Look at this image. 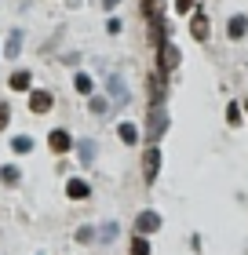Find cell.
<instances>
[{
    "label": "cell",
    "mask_w": 248,
    "mask_h": 255,
    "mask_svg": "<svg viewBox=\"0 0 248 255\" xmlns=\"http://www.w3.org/2000/svg\"><path fill=\"white\" fill-rule=\"evenodd\" d=\"M29 110L33 113H48L51 110V95H48V91H33V95H29Z\"/></svg>",
    "instance_id": "8fae6325"
},
{
    "label": "cell",
    "mask_w": 248,
    "mask_h": 255,
    "mask_svg": "<svg viewBox=\"0 0 248 255\" xmlns=\"http://www.w3.org/2000/svg\"><path fill=\"white\" fill-rule=\"evenodd\" d=\"M48 146H51V153H66V149L73 146V142H69V135L62 131V128H55V131L48 135Z\"/></svg>",
    "instance_id": "ba28073f"
},
{
    "label": "cell",
    "mask_w": 248,
    "mask_h": 255,
    "mask_svg": "<svg viewBox=\"0 0 248 255\" xmlns=\"http://www.w3.org/2000/svg\"><path fill=\"white\" fill-rule=\"evenodd\" d=\"M175 11H179V15H186V11H194V0H175Z\"/></svg>",
    "instance_id": "d4e9b609"
},
{
    "label": "cell",
    "mask_w": 248,
    "mask_h": 255,
    "mask_svg": "<svg viewBox=\"0 0 248 255\" xmlns=\"http://www.w3.org/2000/svg\"><path fill=\"white\" fill-rule=\"evenodd\" d=\"M73 88L80 91V95H91V91H95V84H91L88 73H77V77H73Z\"/></svg>",
    "instance_id": "e0dca14e"
},
{
    "label": "cell",
    "mask_w": 248,
    "mask_h": 255,
    "mask_svg": "<svg viewBox=\"0 0 248 255\" xmlns=\"http://www.w3.org/2000/svg\"><path fill=\"white\" fill-rule=\"evenodd\" d=\"M117 135H121V142H124V146H135V142H139V128H135V124H128V121H124V124H117Z\"/></svg>",
    "instance_id": "4fadbf2b"
},
{
    "label": "cell",
    "mask_w": 248,
    "mask_h": 255,
    "mask_svg": "<svg viewBox=\"0 0 248 255\" xmlns=\"http://www.w3.org/2000/svg\"><path fill=\"white\" fill-rule=\"evenodd\" d=\"M7 117H11V110H7V102H0V128L7 124Z\"/></svg>",
    "instance_id": "484cf974"
},
{
    "label": "cell",
    "mask_w": 248,
    "mask_h": 255,
    "mask_svg": "<svg viewBox=\"0 0 248 255\" xmlns=\"http://www.w3.org/2000/svg\"><path fill=\"white\" fill-rule=\"evenodd\" d=\"M11 88L15 91H26L29 84H33V77H29V69H15V73H11V80H7Z\"/></svg>",
    "instance_id": "9a60e30c"
},
{
    "label": "cell",
    "mask_w": 248,
    "mask_h": 255,
    "mask_svg": "<svg viewBox=\"0 0 248 255\" xmlns=\"http://www.w3.org/2000/svg\"><path fill=\"white\" fill-rule=\"evenodd\" d=\"M117 4H121V0H102V7H117Z\"/></svg>",
    "instance_id": "4316f807"
},
{
    "label": "cell",
    "mask_w": 248,
    "mask_h": 255,
    "mask_svg": "<svg viewBox=\"0 0 248 255\" xmlns=\"http://www.w3.org/2000/svg\"><path fill=\"white\" fill-rule=\"evenodd\" d=\"M128 255H150V245H146V234H139L135 241H132V252Z\"/></svg>",
    "instance_id": "d6986e66"
},
{
    "label": "cell",
    "mask_w": 248,
    "mask_h": 255,
    "mask_svg": "<svg viewBox=\"0 0 248 255\" xmlns=\"http://www.w3.org/2000/svg\"><path fill=\"white\" fill-rule=\"evenodd\" d=\"M143 15H146V22H161L164 18V0H143Z\"/></svg>",
    "instance_id": "30bf717a"
},
{
    "label": "cell",
    "mask_w": 248,
    "mask_h": 255,
    "mask_svg": "<svg viewBox=\"0 0 248 255\" xmlns=\"http://www.w3.org/2000/svg\"><path fill=\"white\" fill-rule=\"evenodd\" d=\"M113 237H117V223H102V230H99V241H102V245H110Z\"/></svg>",
    "instance_id": "ffe728a7"
},
{
    "label": "cell",
    "mask_w": 248,
    "mask_h": 255,
    "mask_svg": "<svg viewBox=\"0 0 248 255\" xmlns=\"http://www.w3.org/2000/svg\"><path fill=\"white\" fill-rule=\"evenodd\" d=\"M106 88H110V99H113V106H117V110H124L128 102H132V91H128V84H124V77H121V73H113Z\"/></svg>",
    "instance_id": "7a4b0ae2"
},
{
    "label": "cell",
    "mask_w": 248,
    "mask_h": 255,
    "mask_svg": "<svg viewBox=\"0 0 248 255\" xmlns=\"http://www.w3.org/2000/svg\"><path fill=\"white\" fill-rule=\"evenodd\" d=\"M18 51H22V29H11L7 44H4V55H7V59H18Z\"/></svg>",
    "instance_id": "7c38bea8"
},
{
    "label": "cell",
    "mask_w": 248,
    "mask_h": 255,
    "mask_svg": "<svg viewBox=\"0 0 248 255\" xmlns=\"http://www.w3.org/2000/svg\"><path fill=\"white\" fill-rule=\"evenodd\" d=\"M135 230H139V234H157V230H161V215L157 212H143L135 219Z\"/></svg>",
    "instance_id": "8992f818"
},
{
    "label": "cell",
    "mask_w": 248,
    "mask_h": 255,
    "mask_svg": "<svg viewBox=\"0 0 248 255\" xmlns=\"http://www.w3.org/2000/svg\"><path fill=\"white\" fill-rule=\"evenodd\" d=\"M157 55H161V66H157V69H164V73L179 66V48H175V44H168V40H164L161 48H157Z\"/></svg>",
    "instance_id": "277c9868"
},
{
    "label": "cell",
    "mask_w": 248,
    "mask_h": 255,
    "mask_svg": "<svg viewBox=\"0 0 248 255\" xmlns=\"http://www.w3.org/2000/svg\"><path fill=\"white\" fill-rule=\"evenodd\" d=\"M245 33H248V18H245V15H234V18L227 22V37H230V40H241Z\"/></svg>",
    "instance_id": "9c48e42d"
},
{
    "label": "cell",
    "mask_w": 248,
    "mask_h": 255,
    "mask_svg": "<svg viewBox=\"0 0 248 255\" xmlns=\"http://www.w3.org/2000/svg\"><path fill=\"white\" fill-rule=\"evenodd\" d=\"M95 237H99V234H95L91 226H80V230H77V241H80V245H91Z\"/></svg>",
    "instance_id": "7402d4cb"
},
{
    "label": "cell",
    "mask_w": 248,
    "mask_h": 255,
    "mask_svg": "<svg viewBox=\"0 0 248 255\" xmlns=\"http://www.w3.org/2000/svg\"><path fill=\"white\" fill-rule=\"evenodd\" d=\"M161 73H164V69H161ZM161 73L150 77V106H161V102H164V77Z\"/></svg>",
    "instance_id": "52a82bcc"
},
{
    "label": "cell",
    "mask_w": 248,
    "mask_h": 255,
    "mask_svg": "<svg viewBox=\"0 0 248 255\" xmlns=\"http://www.w3.org/2000/svg\"><path fill=\"white\" fill-rule=\"evenodd\" d=\"M0 179H4V182H18L22 175H18V168H15V164H4V168H0Z\"/></svg>",
    "instance_id": "44dd1931"
},
{
    "label": "cell",
    "mask_w": 248,
    "mask_h": 255,
    "mask_svg": "<svg viewBox=\"0 0 248 255\" xmlns=\"http://www.w3.org/2000/svg\"><path fill=\"white\" fill-rule=\"evenodd\" d=\"M77 153H80V160H84V164H91V160H95V142H91V138H84V142L77 146Z\"/></svg>",
    "instance_id": "ac0fdd59"
},
{
    "label": "cell",
    "mask_w": 248,
    "mask_h": 255,
    "mask_svg": "<svg viewBox=\"0 0 248 255\" xmlns=\"http://www.w3.org/2000/svg\"><path fill=\"white\" fill-rule=\"evenodd\" d=\"M227 121H230V124L241 121V106H238V102H230V106H227Z\"/></svg>",
    "instance_id": "603a6c76"
},
{
    "label": "cell",
    "mask_w": 248,
    "mask_h": 255,
    "mask_svg": "<svg viewBox=\"0 0 248 255\" xmlns=\"http://www.w3.org/2000/svg\"><path fill=\"white\" fill-rule=\"evenodd\" d=\"M66 193L73 197V201H80V197H88V193H91V186H88L84 179H69V182H66Z\"/></svg>",
    "instance_id": "5bb4252c"
},
{
    "label": "cell",
    "mask_w": 248,
    "mask_h": 255,
    "mask_svg": "<svg viewBox=\"0 0 248 255\" xmlns=\"http://www.w3.org/2000/svg\"><path fill=\"white\" fill-rule=\"evenodd\" d=\"M157 171H161V149H146L143 153V182L146 186H153V179H157Z\"/></svg>",
    "instance_id": "3957f363"
},
{
    "label": "cell",
    "mask_w": 248,
    "mask_h": 255,
    "mask_svg": "<svg viewBox=\"0 0 248 255\" xmlns=\"http://www.w3.org/2000/svg\"><path fill=\"white\" fill-rule=\"evenodd\" d=\"M190 33H194V40H208V33H212V22L205 11H197V15L190 18Z\"/></svg>",
    "instance_id": "5b68a950"
},
{
    "label": "cell",
    "mask_w": 248,
    "mask_h": 255,
    "mask_svg": "<svg viewBox=\"0 0 248 255\" xmlns=\"http://www.w3.org/2000/svg\"><path fill=\"white\" fill-rule=\"evenodd\" d=\"M106 110H110V102H106V99H91V113H106Z\"/></svg>",
    "instance_id": "cb8c5ba5"
},
{
    "label": "cell",
    "mask_w": 248,
    "mask_h": 255,
    "mask_svg": "<svg viewBox=\"0 0 248 255\" xmlns=\"http://www.w3.org/2000/svg\"><path fill=\"white\" fill-rule=\"evenodd\" d=\"M11 149H15V153H33V138L29 135H15L11 138Z\"/></svg>",
    "instance_id": "2e32d148"
},
{
    "label": "cell",
    "mask_w": 248,
    "mask_h": 255,
    "mask_svg": "<svg viewBox=\"0 0 248 255\" xmlns=\"http://www.w3.org/2000/svg\"><path fill=\"white\" fill-rule=\"evenodd\" d=\"M164 131H168V113H164V102H161V106H150L146 138H150V142H157V138H164Z\"/></svg>",
    "instance_id": "6da1fadb"
}]
</instances>
